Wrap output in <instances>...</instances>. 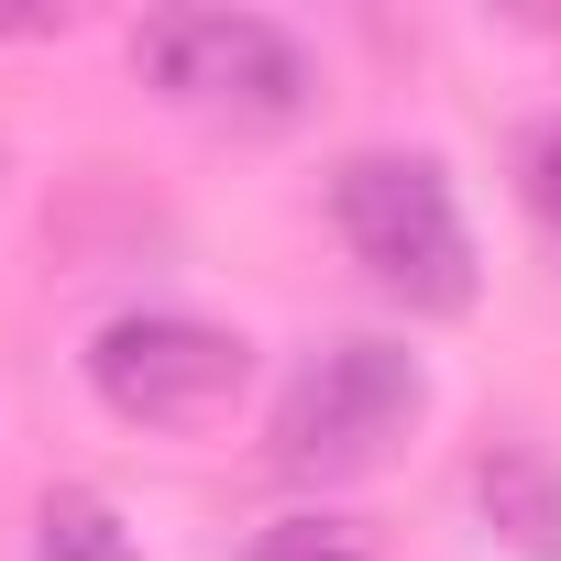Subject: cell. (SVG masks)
<instances>
[{
	"label": "cell",
	"instance_id": "6da1fadb",
	"mask_svg": "<svg viewBox=\"0 0 561 561\" xmlns=\"http://www.w3.org/2000/svg\"><path fill=\"white\" fill-rule=\"evenodd\" d=\"M419 419H430L419 353L386 342V331H331V342L287 375V397H275L264 462L287 473V484H364V473H386V462L408 451Z\"/></svg>",
	"mask_w": 561,
	"mask_h": 561
},
{
	"label": "cell",
	"instance_id": "7a4b0ae2",
	"mask_svg": "<svg viewBox=\"0 0 561 561\" xmlns=\"http://www.w3.org/2000/svg\"><path fill=\"white\" fill-rule=\"evenodd\" d=\"M331 220H342L353 264L397 309H419V320H462L473 309V231H462V198H451L440 154H397V144L342 154Z\"/></svg>",
	"mask_w": 561,
	"mask_h": 561
},
{
	"label": "cell",
	"instance_id": "3957f363",
	"mask_svg": "<svg viewBox=\"0 0 561 561\" xmlns=\"http://www.w3.org/2000/svg\"><path fill=\"white\" fill-rule=\"evenodd\" d=\"M133 67L209 133H287L320 100L309 45L275 12H154L133 34Z\"/></svg>",
	"mask_w": 561,
	"mask_h": 561
},
{
	"label": "cell",
	"instance_id": "277c9868",
	"mask_svg": "<svg viewBox=\"0 0 561 561\" xmlns=\"http://www.w3.org/2000/svg\"><path fill=\"white\" fill-rule=\"evenodd\" d=\"M253 386V342L220 331V320H187V309H122L89 331V397L154 440H198L242 408Z\"/></svg>",
	"mask_w": 561,
	"mask_h": 561
},
{
	"label": "cell",
	"instance_id": "5b68a950",
	"mask_svg": "<svg viewBox=\"0 0 561 561\" xmlns=\"http://www.w3.org/2000/svg\"><path fill=\"white\" fill-rule=\"evenodd\" d=\"M473 506H484V528L517 561H561V462L539 440H495L473 462Z\"/></svg>",
	"mask_w": 561,
	"mask_h": 561
},
{
	"label": "cell",
	"instance_id": "8992f818",
	"mask_svg": "<svg viewBox=\"0 0 561 561\" xmlns=\"http://www.w3.org/2000/svg\"><path fill=\"white\" fill-rule=\"evenodd\" d=\"M34 561H144V550H133V528L100 484H56L34 506Z\"/></svg>",
	"mask_w": 561,
	"mask_h": 561
},
{
	"label": "cell",
	"instance_id": "52a82bcc",
	"mask_svg": "<svg viewBox=\"0 0 561 561\" xmlns=\"http://www.w3.org/2000/svg\"><path fill=\"white\" fill-rule=\"evenodd\" d=\"M242 561H386L353 517H331V506H298V517H275V528H253V550Z\"/></svg>",
	"mask_w": 561,
	"mask_h": 561
},
{
	"label": "cell",
	"instance_id": "ba28073f",
	"mask_svg": "<svg viewBox=\"0 0 561 561\" xmlns=\"http://www.w3.org/2000/svg\"><path fill=\"white\" fill-rule=\"evenodd\" d=\"M528 187H539V209H550V231H561V122L528 144Z\"/></svg>",
	"mask_w": 561,
	"mask_h": 561
},
{
	"label": "cell",
	"instance_id": "9c48e42d",
	"mask_svg": "<svg viewBox=\"0 0 561 561\" xmlns=\"http://www.w3.org/2000/svg\"><path fill=\"white\" fill-rule=\"evenodd\" d=\"M0 176H12V144H0Z\"/></svg>",
	"mask_w": 561,
	"mask_h": 561
}]
</instances>
